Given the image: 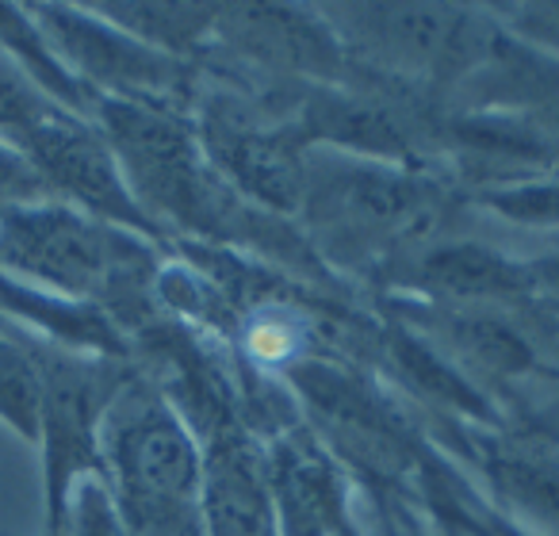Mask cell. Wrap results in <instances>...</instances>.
<instances>
[{
    "mask_svg": "<svg viewBox=\"0 0 559 536\" xmlns=\"http://www.w3.org/2000/svg\"><path fill=\"white\" fill-rule=\"evenodd\" d=\"M460 200L467 195L441 169H403L311 146L296 226L337 281L353 276L380 288L403 261L449 238Z\"/></svg>",
    "mask_w": 559,
    "mask_h": 536,
    "instance_id": "obj_1",
    "label": "cell"
},
{
    "mask_svg": "<svg viewBox=\"0 0 559 536\" xmlns=\"http://www.w3.org/2000/svg\"><path fill=\"white\" fill-rule=\"evenodd\" d=\"M157 246L58 200L0 207V269L47 296L88 303L131 342L162 319Z\"/></svg>",
    "mask_w": 559,
    "mask_h": 536,
    "instance_id": "obj_2",
    "label": "cell"
},
{
    "mask_svg": "<svg viewBox=\"0 0 559 536\" xmlns=\"http://www.w3.org/2000/svg\"><path fill=\"white\" fill-rule=\"evenodd\" d=\"M349 65L414 88L441 108L495 50L502 24L467 4H322Z\"/></svg>",
    "mask_w": 559,
    "mask_h": 536,
    "instance_id": "obj_3",
    "label": "cell"
},
{
    "mask_svg": "<svg viewBox=\"0 0 559 536\" xmlns=\"http://www.w3.org/2000/svg\"><path fill=\"white\" fill-rule=\"evenodd\" d=\"M100 467L123 528L200 505V437L139 368L104 414Z\"/></svg>",
    "mask_w": 559,
    "mask_h": 536,
    "instance_id": "obj_4",
    "label": "cell"
},
{
    "mask_svg": "<svg viewBox=\"0 0 559 536\" xmlns=\"http://www.w3.org/2000/svg\"><path fill=\"white\" fill-rule=\"evenodd\" d=\"M299 108L238 93L203 78L192 111L200 139L215 172L253 207L296 223L307 188L311 142L299 131Z\"/></svg>",
    "mask_w": 559,
    "mask_h": 536,
    "instance_id": "obj_5",
    "label": "cell"
},
{
    "mask_svg": "<svg viewBox=\"0 0 559 536\" xmlns=\"http://www.w3.org/2000/svg\"><path fill=\"white\" fill-rule=\"evenodd\" d=\"M43 372V536H62L78 483L100 479V429L111 398L131 380L134 365L55 345L32 334Z\"/></svg>",
    "mask_w": 559,
    "mask_h": 536,
    "instance_id": "obj_6",
    "label": "cell"
},
{
    "mask_svg": "<svg viewBox=\"0 0 559 536\" xmlns=\"http://www.w3.org/2000/svg\"><path fill=\"white\" fill-rule=\"evenodd\" d=\"M27 12L93 100L142 104V108L177 111V116L195 111L203 85L195 62L173 58L119 32L85 4H27Z\"/></svg>",
    "mask_w": 559,
    "mask_h": 536,
    "instance_id": "obj_7",
    "label": "cell"
},
{
    "mask_svg": "<svg viewBox=\"0 0 559 536\" xmlns=\"http://www.w3.org/2000/svg\"><path fill=\"white\" fill-rule=\"evenodd\" d=\"M383 314L418 337L479 395L490 388H513L525 376H540L544 345L559 330V319L548 311L441 307L406 296H383Z\"/></svg>",
    "mask_w": 559,
    "mask_h": 536,
    "instance_id": "obj_8",
    "label": "cell"
},
{
    "mask_svg": "<svg viewBox=\"0 0 559 536\" xmlns=\"http://www.w3.org/2000/svg\"><path fill=\"white\" fill-rule=\"evenodd\" d=\"M12 146L35 165V172L58 203L85 211V215L119 226V230L139 234V238L154 241L157 249H169V238L134 203L116 154H111L108 139L96 131L93 119L70 116L58 108L27 127Z\"/></svg>",
    "mask_w": 559,
    "mask_h": 536,
    "instance_id": "obj_9",
    "label": "cell"
},
{
    "mask_svg": "<svg viewBox=\"0 0 559 536\" xmlns=\"http://www.w3.org/2000/svg\"><path fill=\"white\" fill-rule=\"evenodd\" d=\"M383 296H406L441 307H498V311H548L536 291L528 261L472 238H441L403 261L380 284Z\"/></svg>",
    "mask_w": 559,
    "mask_h": 536,
    "instance_id": "obj_10",
    "label": "cell"
},
{
    "mask_svg": "<svg viewBox=\"0 0 559 536\" xmlns=\"http://www.w3.org/2000/svg\"><path fill=\"white\" fill-rule=\"evenodd\" d=\"M264 464L280 536H353L345 475L311 429H276L264 449Z\"/></svg>",
    "mask_w": 559,
    "mask_h": 536,
    "instance_id": "obj_11",
    "label": "cell"
},
{
    "mask_svg": "<svg viewBox=\"0 0 559 536\" xmlns=\"http://www.w3.org/2000/svg\"><path fill=\"white\" fill-rule=\"evenodd\" d=\"M200 510L207 536H280L264 449L241 418L203 437Z\"/></svg>",
    "mask_w": 559,
    "mask_h": 536,
    "instance_id": "obj_12",
    "label": "cell"
},
{
    "mask_svg": "<svg viewBox=\"0 0 559 536\" xmlns=\"http://www.w3.org/2000/svg\"><path fill=\"white\" fill-rule=\"evenodd\" d=\"M449 111H510L559 142V58L502 27L490 58L456 88Z\"/></svg>",
    "mask_w": 559,
    "mask_h": 536,
    "instance_id": "obj_13",
    "label": "cell"
},
{
    "mask_svg": "<svg viewBox=\"0 0 559 536\" xmlns=\"http://www.w3.org/2000/svg\"><path fill=\"white\" fill-rule=\"evenodd\" d=\"M490 490L533 536H559V444L528 426H502L472 437Z\"/></svg>",
    "mask_w": 559,
    "mask_h": 536,
    "instance_id": "obj_14",
    "label": "cell"
},
{
    "mask_svg": "<svg viewBox=\"0 0 559 536\" xmlns=\"http://www.w3.org/2000/svg\"><path fill=\"white\" fill-rule=\"evenodd\" d=\"M0 50L35 81L43 96L66 108L70 116L93 119V96L81 88V81L62 65V58L55 55V47L47 43V35L39 32L35 16L27 12V4H9L0 0Z\"/></svg>",
    "mask_w": 559,
    "mask_h": 536,
    "instance_id": "obj_15",
    "label": "cell"
},
{
    "mask_svg": "<svg viewBox=\"0 0 559 536\" xmlns=\"http://www.w3.org/2000/svg\"><path fill=\"white\" fill-rule=\"evenodd\" d=\"M96 16H104L108 24H116L119 32L134 35V39L150 43V47L165 50L173 58H185V62H195L207 43L211 27H215L218 4H85Z\"/></svg>",
    "mask_w": 559,
    "mask_h": 536,
    "instance_id": "obj_16",
    "label": "cell"
},
{
    "mask_svg": "<svg viewBox=\"0 0 559 536\" xmlns=\"http://www.w3.org/2000/svg\"><path fill=\"white\" fill-rule=\"evenodd\" d=\"M475 207L506 218L513 226H536V230H559V172L536 180V184L502 188V192L475 195Z\"/></svg>",
    "mask_w": 559,
    "mask_h": 536,
    "instance_id": "obj_17",
    "label": "cell"
},
{
    "mask_svg": "<svg viewBox=\"0 0 559 536\" xmlns=\"http://www.w3.org/2000/svg\"><path fill=\"white\" fill-rule=\"evenodd\" d=\"M50 111H58V104L43 96L35 81L0 50V142H16L27 127L47 119Z\"/></svg>",
    "mask_w": 559,
    "mask_h": 536,
    "instance_id": "obj_18",
    "label": "cell"
},
{
    "mask_svg": "<svg viewBox=\"0 0 559 536\" xmlns=\"http://www.w3.org/2000/svg\"><path fill=\"white\" fill-rule=\"evenodd\" d=\"M62 536H127L104 479L78 483V490L70 498V513H66Z\"/></svg>",
    "mask_w": 559,
    "mask_h": 536,
    "instance_id": "obj_19",
    "label": "cell"
},
{
    "mask_svg": "<svg viewBox=\"0 0 559 536\" xmlns=\"http://www.w3.org/2000/svg\"><path fill=\"white\" fill-rule=\"evenodd\" d=\"M55 200L35 165L20 154L12 142H0V207H20V203H47Z\"/></svg>",
    "mask_w": 559,
    "mask_h": 536,
    "instance_id": "obj_20",
    "label": "cell"
},
{
    "mask_svg": "<svg viewBox=\"0 0 559 536\" xmlns=\"http://www.w3.org/2000/svg\"><path fill=\"white\" fill-rule=\"evenodd\" d=\"M528 269H533L540 303L548 307V314H556V319H559V249H551V253L528 261Z\"/></svg>",
    "mask_w": 559,
    "mask_h": 536,
    "instance_id": "obj_21",
    "label": "cell"
},
{
    "mask_svg": "<svg viewBox=\"0 0 559 536\" xmlns=\"http://www.w3.org/2000/svg\"><path fill=\"white\" fill-rule=\"evenodd\" d=\"M551 376H556V372H551ZM556 380H559V376H556ZM521 426L536 429V433L551 437V441L559 444V398H551L548 406H536V410H528L525 418H521Z\"/></svg>",
    "mask_w": 559,
    "mask_h": 536,
    "instance_id": "obj_22",
    "label": "cell"
}]
</instances>
